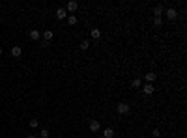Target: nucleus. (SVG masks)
<instances>
[{
    "mask_svg": "<svg viewBox=\"0 0 187 138\" xmlns=\"http://www.w3.org/2000/svg\"><path fill=\"white\" fill-rule=\"evenodd\" d=\"M90 36H92L94 39H99V37H101V30H99V28H92V30H90Z\"/></svg>",
    "mask_w": 187,
    "mask_h": 138,
    "instance_id": "nucleus-10",
    "label": "nucleus"
},
{
    "mask_svg": "<svg viewBox=\"0 0 187 138\" xmlns=\"http://www.w3.org/2000/svg\"><path fill=\"white\" fill-rule=\"evenodd\" d=\"M28 125H30L32 129H36L38 125H40V121H38V120H30V123H28Z\"/></svg>",
    "mask_w": 187,
    "mask_h": 138,
    "instance_id": "nucleus-18",
    "label": "nucleus"
},
{
    "mask_svg": "<svg viewBox=\"0 0 187 138\" xmlns=\"http://www.w3.org/2000/svg\"><path fill=\"white\" fill-rule=\"evenodd\" d=\"M99 138H103V136H99Z\"/></svg>",
    "mask_w": 187,
    "mask_h": 138,
    "instance_id": "nucleus-23",
    "label": "nucleus"
},
{
    "mask_svg": "<svg viewBox=\"0 0 187 138\" xmlns=\"http://www.w3.org/2000/svg\"><path fill=\"white\" fill-rule=\"evenodd\" d=\"M53 37H54V34H53L51 30H45V32H43V39H45V43H49Z\"/></svg>",
    "mask_w": 187,
    "mask_h": 138,
    "instance_id": "nucleus-11",
    "label": "nucleus"
},
{
    "mask_svg": "<svg viewBox=\"0 0 187 138\" xmlns=\"http://www.w3.org/2000/svg\"><path fill=\"white\" fill-rule=\"evenodd\" d=\"M21 54H22V49L19 45H13V47H11V56H13V58H21Z\"/></svg>",
    "mask_w": 187,
    "mask_h": 138,
    "instance_id": "nucleus-4",
    "label": "nucleus"
},
{
    "mask_svg": "<svg viewBox=\"0 0 187 138\" xmlns=\"http://www.w3.org/2000/svg\"><path fill=\"white\" fill-rule=\"evenodd\" d=\"M116 112H118L120 116L129 114V105H127V103H118V105H116Z\"/></svg>",
    "mask_w": 187,
    "mask_h": 138,
    "instance_id": "nucleus-1",
    "label": "nucleus"
},
{
    "mask_svg": "<svg viewBox=\"0 0 187 138\" xmlns=\"http://www.w3.org/2000/svg\"><path fill=\"white\" fill-rule=\"evenodd\" d=\"M142 92H144V95H151L153 92H155V88H153V84H144Z\"/></svg>",
    "mask_w": 187,
    "mask_h": 138,
    "instance_id": "nucleus-7",
    "label": "nucleus"
},
{
    "mask_svg": "<svg viewBox=\"0 0 187 138\" xmlns=\"http://www.w3.org/2000/svg\"><path fill=\"white\" fill-rule=\"evenodd\" d=\"M79 47H80V50H88V49H90V41H88V39L80 41V45H79Z\"/></svg>",
    "mask_w": 187,
    "mask_h": 138,
    "instance_id": "nucleus-15",
    "label": "nucleus"
},
{
    "mask_svg": "<svg viewBox=\"0 0 187 138\" xmlns=\"http://www.w3.org/2000/svg\"><path fill=\"white\" fill-rule=\"evenodd\" d=\"M41 138H49V131L47 129H41Z\"/></svg>",
    "mask_w": 187,
    "mask_h": 138,
    "instance_id": "nucleus-19",
    "label": "nucleus"
},
{
    "mask_svg": "<svg viewBox=\"0 0 187 138\" xmlns=\"http://www.w3.org/2000/svg\"><path fill=\"white\" fill-rule=\"evenodd\" d=\"M88 127H90V131H92V133H97L101 125H99L97 120H90V125H88Z\"/></svg>",
    "mask_w": 187,
    "mask_h": 138,
    "instance_id": "nucleus-5",
    "label": "nucleus"
},
{
    "mask_svg": "<svg viewBox=\"0 0 187 138\" xmlns=\"http://www.w3.org/2000/svg\"><path fill=\"white\" fill-rule=\"evenodd\" d=\"M161 24H163V19H161V17H155V19H153V26H157V28H159Z\"/></svg>",
    "mask_w": 187,
    "mask_h": 138,
    "instance_id": "nucleus-17",
    "label": "nucleus"
},
{
    "mask_svg": "<svg viewBox=\"0 0 187 138\" xmlns=\"http://www.w3.org/2000/svg\"><path fill=\"white\" fill-rule=\"evenodd\" d=\"M0 54H2V47H0Z\"/></svg>",
    "mask_w": 187,
    "mask_h": 138,
    "instance_id": "nucleus-22",
    "label": "nucleus"
},
{
    "mask_svg": "<svg viewBox=\"0 0 187 138\" xmlns=\"http://www.w3.org/2000/svg\"><path fill=\"white\" fill-rule=\"evenodd\" d=\"M165 15H167V19H170V21H176V19H178V11L174 8H169L165 11Z\"/></svg>",
    "mask_w": 187,
    "mask_h": 138,
    "instance_id": "nucleus-3",
    "label": "nucleus"
},
{
    "mask_svg": "<svg viewBox=\"0 0 187 138\" xmlns=\"http://www.w3.org/2000/svg\"><path fill=\"white\" fill-rule=\"evenodd\" d=\"M151 136H161V133H159V129H153V131H151Z\"/></svg>",
    "mask_w": 187,
    "mask_h": 138,
    "instance_id": "nucleus-20",
    "label": "nucleus"
},
{
    "mask_svg": "<svg viewBox=\"0 0 187 138\" xmlns=\"http://www.w3.org/2000/svg\"><path fill=\"white\" fill-rule=\"evenodd\" d=\"M41 37V32L40 30H30V39L32 41H38Z\"/></svg>",
    "mask_w": 187,
    "mask_h": 138,
    "instance_id": "nucleus-9",
    "label": "nucleus"
},
{
    "mask_svg": "<svg viewBox=\"0 0 187 138\" xmlns=\"http://www.w3.org/2000/svg\"><path fill=\"white\" fill-rule=\"evenodd\" d=\"M56 19H60V21H62V19H67V11L64 8H58L56 9Z\"/></svg>",
    "mask_w": 187,
    "mask_h": 138,
    "instance_id": "nucleus-6",
    "label": "nucleus"
},
{
    "mask_svg": "<svg viewBox=\"0 0 187 138\" xmlns=\"http://www.w3.org/2000/svg\"><path fill=\"white\" fill-rule=\"evenodd\" d=\"M163 13H165V9H163V6H155V8H153V15H155V17H161Z\"/></svg>",
    "mask_w": 187,
    "mask_h": 138,
    "instance_id": "nucleus-13",
    "label": "nucleus"
},
{
    "mask_svg": "<svg viewBox=\"0 0 187 138\" xmlns=\"http://www.w3.org/2000/svg\"><path fill=\"white\" fill-rule=\"evenodd\" d=\"M77 8H79V4H77L75 0H69V2H67V6L64 9H66V11H69V15H73L77 11Z\"/></svg>",
    "mask_w": 187,
    "mask_h": 138,
    "instance_id": "nucleus-2",
    "label": "nucleus"
},
{
    "mask_svg": "<svg viewBox=\"0 0 187 138\" xmlns=\"http://www.w3.org/2000/svg\"><path fill=\"white\" fill-rule=\"evenodd\" d=\"M103 138H114V129H111V127H107V129L103 131V134H101Z\"/></svg>",
    "mask_w": 187,
    "mask_h": 138,
    "instance_id": "nucleus-8",
    "label": "nucleus"
},
{
    "mask_svg": "<svg viewBox=\"0 0 187 138\" xmlns=\"http://www.w3.org/2000/svg\"><path fill=\"white\" fill-rule=\"evenodd\" d=\"M155 78H157L155 73H146V84H151V82H153Z\"/></svg>",
    "mask_w": 187,
    "mask_h": 138,
    "instance_id": "nucleus-14",
    "label": "nucleus"
},
{
    "mask_svg": "<svg viewBox=\"0 0 187 138\" xmlns=\"http://www.w3.org/2000/svg\"><path fill=\"white\" fill-rule=\"evenodd\" d=\"M77 22H79V19H77L75 15H67V24H69V26H75Z\"/></svg>",
    "mask_w": 187,
    "mask_h": 138,
    "instance_id": "nucleus-12",
    "label": "nucleus"
},
{
    "mask_svg": "<svg viewBox=\"0 0 187 138\" xmlns=\"http://www.w3.org/2000/svg\"><path fill=\"white\" fill-rule=\"evenodd\" d=\"M131 88H140V78H133V80H131Z\"/></svg>",
    "mask_w": 187,
    "mask_h": 138,
    "instance_id": "nucleus-16",
    "label": "nucleus"
},
{
    "mask_svg": "<svg viewBox=\"0 0 187 138\" xmlns=\"http://www.w3.org/2000/svg\"><path fill=\"white\" fill-rule=\"evenodd\" d=\"M26 138H36V136H34V134H28V136Z\"/></svg>",
    "mask_w": 187,
    "mask_h": 138,
    "instance_id": "nucleus-21",
    "label": "nucleus"
}]
</instances>
